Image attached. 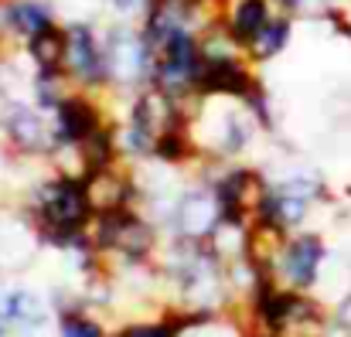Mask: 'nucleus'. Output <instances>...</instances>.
<instances>
[{
	"instance_id": "1",
	"label": "nucleus",
	"mask_w": 351,
	"mask_h": 337,
	"mask_svg": "<svg viewBox=\"0 0 351 337\" xmlns=\"http://www.w3.org/2000/svg\"><path fill=\"white\" fill-rule=\"evenodd\" d=\"M154 62H157V55L143 31H130V27L110 31V38H106V75L110 79L133 86L147 72H154Z\"/></svg>"
},
{
	"instance_id": "2",
	"label": "nucleus",
	"mask_w": 351,
	"mask_h": 337,
	"mask_svg": "<svg viewBox=\"0 0 351 337\" xmlns=\"http://www.w3.org/2000/svg\"><path fill=\"white\" fill-rule=\"evenodd\" d=\"M69 48H65V72L79 82H103L106 79V48L96 41L89 24H69L65 27Z\"/></svg>"
},
{
	"instance_id": "3",
	"label": "nucleus",
	"mask_w": 351,
	"mask_h": 337,
	"mask_svg": "<svg viewBox=\"0 0 351 337\" xmlns=\"http://www.w3.org/2000/svg\"><path fill=\"white\" fill-rule=\"evenodd\" d=\"M89 195L75 181H55L41 195V212L55 228H79L89 215Z\"/></svg>"
},
{
	"instance_id": "4",
	"label": "nucleus",
	"mask_w": 351,
	"mask_h": 337,
	"mask_svg": "<svg viewBox=\"0 0 351 337\" xmlns=\"http://www.w3.org/2000/svg\"><path fill=\"white\" fill-rule=\"evenodd\" d=\"M198 89H205V92H212V96H245V99L256 96L252 75H249V68H245L239 58L205 62L202 79H198Z\"/></svg>"
},
{
	"instance_id": "5",
	"label": "nucleus",
	"mask_w": 351,
	"mask_h": 337,
	"mask_svg": "<svg viewBox=\"0 0 351 337\" xmlns=\"http://www.w3.org/2000/svg\"><path fill=\"white\" fill-rule=\"evenodd\" d=\"M269 21H273V3H269V0H232V3H229V21H226V27L232 31V38L242 48H249L252 38H256Z\"/></svg>"
},
{
	"instance_id": "6",
	"label": "nucleus",
	"mask_w": 351,
	"mask_h": 337,
	"mask_svg": "<svg viewBox=\"0 0 351 337\" xmlns=\"http://www.w3.org/2000/svg\"><path fill=\"white\" fill-rule=\"evenodd\" d=\"M178 119V110H174V96L164 92V89H154V92H143V99L136 103V116H133V126L143 129V133H171Z\"/></svg>"
},
{
	"instance_id": "7",
	"label": "nucleus",
	"mask_w": 351,
	"mask_h": 337,
	"mask_svg": "<svg viewBox=\"0 0 351 337\" xmlns=\"http://www.w3.org/2000/svg\"><path fill=\"white\" fill-rule=\"evenodd\" d=\"M321 259H324V249L314 235H300L290 249H287V276L293 279V286H311L317 279V269H321Z\"/></svg>"
},
{
	"instance_id": "8",
	"label": "nucleus",
	"mask_w": 351,
	"mask_h": 337,
	"mask_svg": "<svg viewBox=\"0 0 351 337\" xmlns=\"http://www.w3.org/2000/svg\"><path fill=\"white\" fill-rule=\"evenodd\" d=\"M219 201L212 198V195H205V191H191V195H184V201L178 205V228L184 232V235H205V232H212L215 222H219Z\"/></svg>"
},
{
	"instance_id": "9",
	"label": "nucleus",
	"mask_w": 351,
	"mask_h": 337,
	"mask_svg": "<svg viewBox=\"0 0 351 337\" xmlns=\"http://www.w3.org/2000/svg\"><path fill=\"white\" fill-rule=\"evenodd\" d=\"M7 27L17 31L21 38H38L48 27H58L51 21V10L41 0H7Z\"/></svg>"
},
{
	"instance_id": "10",
	"label": "nucleus",
	"mask_w": 351,
	"mask_h": 337,
	"mask_svg": "<svg viewBox=\"0 0 351 337\" xmlns=\"http://www.w3.org/2000/svg\"><path fill=\"white\" fill-rule=\"evenodd\" d=\"M65 48H69L65 27H48L27 41V51H31L34 65L41 68V75H58L65 68Z\"/></svg>"
},
{
	"instance_id": "11",
	"label": "nucleus",
	"mask_w": 351,
	"mask_h": 337,
	"mask_svg": "<svg viewBox=\"0 0 351 337\" xmlns=\"http://www.w3.org/2000/svg\"><path fill=\"white\" fill-rule=\"evenodd\" d=\"M58 133L62 140H86L96 133V110L86 99L58 103Z\"/></svg>"
},
{
	"instance_id": "12",
	"label": "nucleus",
	"mask_w": 351,
	"mask_h": 337,
	"mask_svg": "<svg viewBox=\"0 0 351 337\" xmlns=\"http://www.w3.org/2000/svg\"><path fill=\"white\" fill-rule=\"evenodd\" d=\"M290 34H293L290 17H273V21L252 38V45H249L245 51H249V58H256V62H269V58H276V55L290 45Z\"/></svg>"
},
{
	"instance_id": "13",
	"label": "nucleus",
	"mask_w": 351,
	"mask_h": 337,
	"mask_svg": "<svg viewBox=\"0 0 351 337\" xmlns=\"http://www.w3.org/2000/svg\"><path fill=\"white\" fill-rule=\"evenodd\" d=\"M7 126H10V136H14L17 147H24V150H45L48 147V129H45V123L34 112L17 110Z\"/></svg>"
},
{
	"instance_id": "14",
	"label": "nucleus",
	"mask_w": 351,
	"mask_h": 337,
	"mask_svg": "<svg viewBox=\"0 0 351 337\" xmlns=\"http://www.w3.org/2000/svg\"><path fill=\"white\" fill-rule=\"evenodd\" d=\"M86 195H89V205L103 208V215H106V212H117L119 201H123V181H119L117 174L99 171V174H93V177H89Z\"/></svg>"
},
{
	"instance_id": "15",
	"label": "nucleus",
	"mask_w": 351,
	"mask_h": 337,
	"mask_svg": "<svg viewBox=\"0 0 351 337\" xmlns=\"http://www.w3.org/2000/svg\"><path fill=\"white\" fill-rule=\"evenodd\" d=\"M3 314L10 317V321H21V324H38L45 314H41V300L34 297V293H10V297H3Z\"/></svg>"
},
{
	"instance_id": "16",
	"label": "nucleus",
	"mask_w": 351,
	"mask_h": 337,
	"mask_svg": "<svg viewBox=\"0 0 351 337\" xmlns=\"http://www.w3.org/2000/svg\"><path fill=\"white\" fill-rule=\"evenodd\" d=\"M62 337H99V327L89 317H65L62 321Z\"/></svg>"
},
{
	"instance_id": "17",
	"label": "nucleus",
	"mask_w": 351,
	"mask_h": 337,
	"mask_svg": "<svg viewBox=\"0 0 351 337\" xmlns=\"http://www.w3.org/2000/svg\"><path fill=\"white\" fill-rule=\"evenodd\" d=\"M123 337H174V331L160 327V324H150V327H130Z\"/></svg>"
},
{
	"instance_id": "18",
	"label": "nucleus",
	"mask_w": 351,
	"mask_h": 337,
	"mask_svg": "<svg viewBox=\"0 0 351 337\" xmlns=\"http://www.w3.org/2000/svg\"><path fill=\"white\" fill-rule=\"evenodd\" d=\"M119 14H140V10H150L154 0H110Z\"/></svg>"
},
{
	"instance_id": "19",
	"label": "nucleus",
	"mask_w": 351,
	"mask_h": 337,
	"mask_svg": "<svg viewBox=\"0 0 351 337\" xmlns=\"http://www.w3.org/2000/svg\"><path fill=\"white\" fill-rule=\"evenodd\" d=\"M341 324L351 331V300H345V307H341Z\"/></svg>"
},
{
	"instance_id": "20",
	"label": "nucleus",
	"mask_w": 351,
	"mask_h": 337,
	"mask_svg": "<svg viewBox=\"0 0 351 337\" xmlns=\"http://www.w3.org/2000/svg\"><path fill=\"white\" fill-rule=\"evenodd\" d=\"M331 17H335V21H338V24H341V31H345V34H348V38H351V21H345V17H341V14H331Z\"/></svg>"
},
{
	"instance_id": "21",
	"label": "nucleus",
	"mask_w": 351,
	"mask_h": 337,
	"mask_svg": "<svg viewBox=\"0 0 351 337\" xmlns=\"http://www.w3.org/2000/svg\"><path fill=\"white\" fill-rule=\"evenodd\" d=\"M195 3H198V7H202V3H219V0H195Z\"/></svg>"
}]
</instances>
